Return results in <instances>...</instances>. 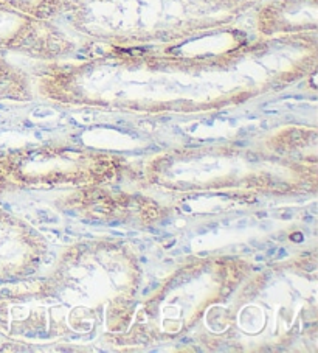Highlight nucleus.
<instances>
[{
    "label": "nucleus",
    "mask_w": 318,
    "mask_h": 353,
    "mask_svg": "<svg viewBox=\"0 0 318 353\" xmlns=\"http://www.w3.org/2000/svg\"><path fill=\"white\" fill-rule=\"evenodd\" d=\"M230 2H233V3H237V5H240V3H242V2H247V0H230Z\"/></svg>",
    "instance_id": "20e7f679"
},
{
    "label": "nucleus",
    "mask_w": 318,
    "mask_h": 353,
    "mask_svg": "<svg viewBox=\"0 0 318 353\" xmlns=\"http://www.w3.org/2000/svg\"><path fill=\"white\" fill-rule=\"evenodd\" d=\"M317 0H272L259 13V30L266 34L295 32L315 26Z\"/></svg>",
    "instance_id": "f03ea898"
},
{
    "label": "nucleus",
    "mask_w": 318,
    "mask_h": 353,
    "mask_svg": "<svg viewBox=\"0 0 318 353\" xmlns=\"http://www.w3.org/2000/svg\"><path fill=\"white\" fill-rule=\"evenodd\" d=\"M0 67H2V63H0Z\"/></svg>",
    "instance_id": "39448f33"
},
{
    "label": "nucleus",
    "mask_w": 318,
    "mask_h": 353,
    "mask_svg": "<svg viewBox=\"0 0 318 353\" xmlns=\"http://www.w3.org/2000/svg\"><path fill=\"white\" fill-rule=\"evenodd\" d=\"M73 21L101 38H156L227 21L240 8L230 0H70Z\"/></svg>",
    "instance_id": "f257e3e1"
},
{
    "label": "nucleus",
    "mask_w": 318,
    "mask_h": 353,
    "mask_svg": "<svg viewBox=\"0 0 318 353\" xmlns=\"http://www.w3.org/2000/svg\"><path fill=\"white\" fill-rule=\"evenodd\" d=\"M0 3L36 17H45L64 7V0H0Z\"/></svg>",
    "instance_id": "7ed1b4c3"
}]
</instances>
